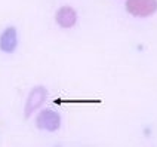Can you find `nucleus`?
<instances>
[{
  "instance_id": "obj_1",
  "label": "nucleus",
  "mask_w": 157,
  "mask_h": 147,
  "mask_svg": "<svg viewBox=\"0 0 157 147\" xmlns=\"http://www.w3.org/2000/svg\"><path fill=\"white\" fill-rule=\"evenodd\" d=\"M126 9L135 17H148L156 12L157 3L156 0H128Z\"/></svg>"
},
{
  "instance_id": "obj_2",
  "label": "nucleus",
  "mask_w": 157,
  "mask_h": 147,
  "mask_svg": "<svg viewBox=\"0 0 157 147\" xmlns=\"http://www.w3.org/2000/svg\"><path fill=\"white\" fill-rule=\"evenodd\" d=\"M36 125L39 129H44V131H56L61 126V117L56 112H53L51 109H46L42 110L40 114L37 116L36 119Z\"/></svg>"
},
{
  "instance_id": "obj_3",
  "label": "nucleus",
  "mask_w": 157,
  "mask_h": 147,
  "mask_svg": "<svg viewBox=\"0 0 157 147\" xmlns=\"http://www.w3.org/2000/svg\"><path fill=\"white\" fill-rule=\"evenodd\" d=\"M46 97H48V92H46V89L43 86H36L31 92H30V95L27 98V103H25V116H31L33 112H36L42 104L44 103V100H46Z\"/></svg>"
},
{
  "instance_id": "obj_4",
  "label": "nucleus",
  "mask_w": 157,
  "mask_h": 147,
  "mask_svg": "<svg viewBox=\"0 0 157 147\" xmlns=\"http://www.w3.org/2000/svg\"><path fill=\"white\" fill-rule=\"evenodd\" d=\"M18 46V34L15 27H8L5 31L0 34V51L5 54H12L15 52Z\"/></svg>"
},
{
  "instance_id": "obj_5",
  "label": "nucleus",
  "mask_w": 157,
  "mask_h": 147,
  "mask_svg": "<svg viewBox=\"0 0 157 147\" xmlns=\"http://www.w3.org/2000/svg\"><path fill=\"white\" fill-rule=\"evenodd\" d=\"M55 19H56V24L61 26L62 28H71L77 22V14L71 6H62L56 10Z\"/></svg>"
}]
</instances>
